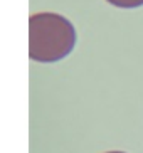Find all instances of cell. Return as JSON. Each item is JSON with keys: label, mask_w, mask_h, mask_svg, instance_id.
Instances as JSON below:
<instances>
[{"label": "cell", "mask_w": 143, "mask_h": 153, "mask_svg": "<svg viewBox=\"0 0 143 153\" xmlns=\"http://www.w3.org/2000/svg\"><path fill=\"white\" fill-rule=\"evenodd\" d=\"M76 45V30L66 17L52 12L29 19V57L36 62H57Z\"/></svg>", "instance_id": "cell-1"}, {"label": "cell", "mask_w": 143, "mask_h": 153, "mask_svg": "<svg viewBox=\"0 0 143 153\" xmlns=\"http://www.w3.org/2000/svg\"><path fill=\"white\" fill-rule=\"evenodd\" d=\"M106 2L120 9H136L143 5V0H106Z\"/></svg>", "instance_id": "cell-2"}, {"label": "cell", "mask_w": 143, "mask_h": 153, "mask_svg": "<svg viewBox=\"0 0 143 153\" xmlns=\"http://www.w3.org/2000/svg\"><path fill=\"white\" fill-rule=\"evenodd\" d=\"M108 153H125V152H108Z\"/></svg>", "instance_id": "cell-3"}]
</instances>
